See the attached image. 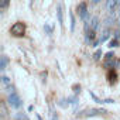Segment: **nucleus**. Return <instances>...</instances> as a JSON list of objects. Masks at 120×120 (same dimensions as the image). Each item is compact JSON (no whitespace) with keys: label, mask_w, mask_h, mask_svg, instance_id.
<instances>
[{"label":"nucleus","mask_w":120,"mask_h":120,"mask_svg":"<svg viewBox=\"0 0 120 120\" xmlns=\"http://www.w3.org/2000/svg\"><path fill=\"white\" fill-rule=\"evenodd\" d=\"M109 35H110V31H109V28H105L103 30V33H102V37H100V42H105L107 38H109Z\"/></svg>","instance_id":"obj_10"},{"label":"nucleus","mask_w":120,"mask_h":120,"mask_svg":"<svg viewBox=\"0 0 120 120\" xmlns=\"http://www.w3.org/2000/svg\"><path fill=\"white\" fill-rule=\"evenodd\" d=\"M98 26H99V19L98 17H92L90 19V30H96L98 28Z\"/></svg>","instance_id":"obj_9"},{"label":"nucleus","mask_w":120,"mask_h":120,"mask_svg":"<svg viewBox=\"0 0 120 120\" xmlns=\"http://www.w3.org/2000/svg\"><path fill=\"white\" fill-rule=\"evenodd\" d=\"M106 6H107V10L110 11V14H113L116 6H117V0H107L106 2Z\"/></svg>","instance_id":"obj_6"},{"label":"nucleus","mask_w":120,"mask_h":120,"mask_svg":"<svg viewBox=\"0 0 120 120\" xmlns=\"http://www.w3.org/2000/svg\"><path fill=\"white\" fill-rule=\"evenodd\" d=\"M56 17H58V23H59V26H64V19H62V9H61V4H58V7H56Z\"/></svg>","instance_id":"obj_7"},{"label":"nucleus","mask_w":120,"mask_h":120,"mask_svg":"<svg viewBox=\"0 0 120 120\" xmlns=\"http://www.w3.org/2000/svg\"><path fill=\"white\" fill-rule=\"evenodd\" d=\"M68 103L76 105V103H78V99H76V98H68Z\"/></svg>","instance_id":"obj_19"},{"label":"nucleus","mask_w":120,"mask_h":120,"mask_svg":"<svg viewBox=\"0 0 120 120\" xmlns=\"http://www.w3.org/2000/svg\"><path fill=\"white\" fill-rule=\"evenodd\" d=\"M99 2H100V0H92V3H93V4H98Z\"/></svg>","instance_id":"obj_22"},{"label":"nucleus","mask_w":120,"mask_h":120,"mask_svg":"<svg viewBox=\"0 0 120 120\" xmlns=\"http://www.w3.org/2000/svg\"><path fill=\"white\" fill-rule=\"evenodd\" d=\"M78 13H79V17L82 19V20H88L89 19V13H88V9H86V4L85 3H81L79 6H78Z\"/></svg>","instance_id":"obj_3"},{"label":"nucleus","mask_w":120,"mask_h":120,"mask_svg":"<svg viewBox=\"0 0 120 120\" xmlns=\"http://www.w3.org/2000/svg\"><path fill=\"white\" fill-rule=\"evenodd\" d=\"M31 6H33V0H30V7H31Z\"/></svg>","instance_id":"obj_24"},{"label":"nucleus","mask_w":120,"mask_h":120,"mask_svg":"<svg viewBox=\"0 0 120 120\" xmlns=\"http://www.w3.org/2000/svg\"><path fill=\"white\" fill-rule=\"evenodd\" d=\"M113 56H114L113 52H107V54H106V58H113Z\"/></svg>","instance_id":"obj_21"},{"label":"nucleus","mask_w":120,"mask_h":120,"mask_svg":"<svg viewBox=\"0 0 120 120\" xmlns=\"http://www.w3.org/2000/svg\"><path fill=\"white\" fill-rule=\"evenodd\" d=\"M37 119H38V120H42V117H41L40 114H37Z\"/></svg>","instance_id":"obj_23"},{"label":"nucleus","mask_w":120,"mask_h":120,"mask_svg":"<svg viewBox=\"0 0 120 120\" xmlns=\"http://www.w3.org/2000/svg\"><path fill=\"white\" fill-rule=\"evenodd\" d=\"M117 4H120V0H117Z\"/></svg>","instance_id":"obj_25"},{"label":"nucleus","mask_w":120,"mask_h":120,"mask_svg":"<svg viewBox=\"0 0 120 120\" xmlns=\"http://www.w3.org/2000/svg\"><path fill=\"white\" fill-rule=\"evenodd\" d=\"M9 105L11 107H14V109H19L21 106V100H20V98L16 93H10V96H9Z\"/></svg>","instance_id":"obj_2"},{"label":"nucleus","mask_w":120,"mask_h":120,"mask_svg":"<svg viewBox=\"0 0 120 120\" xmlns=\"http://www.w3.org/2000/svg\"><path fill=\"white\" fill-rule=\"evenodd\" d=\"M16 120H30L26 114H23V113H17V116H16Z\"/></svg>","instance_id":"obj_12"},{"label":"nucleus","mask_w":120,"mask_h":120,"mask_svg":"<svg viewBox=\"0 0 120 120\" xmlns=\"http://www.w3.org/2000/svg\"><path fill=\"white\" fill-rule=\"evenodd\" d=\"M117 44H119V42H117V38H114V40H112V41H110L109 47H110V48H113V47H117Z\"/></svg>","instance_id":"obj_16"},{"label":"nucleus","mask_w":120,"mask_h":120,"mask_svg":"<svg viewBox=\"0 0 120 120\" xmlns=\"http://www.w3.org/2000/svg\"><path fill=\"white\" fill-rule=\"evenodd\" d=\"M44 30H45V33H47V34H51V33H52V28H51V26H48V24H45V26H44Z\"/></svg>","instance_id":"obj_15"},{"label":"nucleus","mask_w":120,"mask_h":120,"mask_svg":"<svg viewBox=\"0 0 120 120\" xmlns=\"http://www.w3.org/2000/svg\"><path fill=\"white\" fill-rule=\"evenodd\" d=\"M103 65H105V68L112 69V68H114V67H119L120 62H119V61H114V58H106L105 62H103Z\"/></svg>","instance_id":"obj_5"},{"label":"nucleus","mask_w":120,"mask_h":120,"mask_svg":"<svg viewBox=\"0 0 120 120\" xmlns=\"http://www.w3.org/2000/svg\"><path fill=\"white\" fill-rule=\"evenodd\" d=\"M103 113H106V110H103V109H89V110H85L83 113H81V116L89 117V116H99Z\"/></svg>","instance_id":"obj_4"},{"label":"nucleus","mask_w":120,"mask_h":120,"mask_svg":"<svg viewBox=\"0 0 120 120\" xmlns=\"http://www.w3.org/2000/svg\"><path fill=\"white\" fill-rule=\"evenodd\" d=\"M10 33H11L13 35H16V37L24 35V33H26V26H24L23 23H16V24H14V26L11 27Z\"/></svg>","instance_id":"obj_1"},{"label":"nucleus","mask_w":120,"mask_h":120,"mask_svg":"<svg viewBox=\"0 0 120 120\" xmlns=\"http://www.w3.org/2000/svg\"><path fill=\"white\" fill-rule=\"evenodd\" d=\"M74 89H75V93H79V92H81V86H78V85H75Z\"/></svg>","instance_id":"obj_20"},{"label":"nucleus","mask_w":120,"mask_h":120,"mask_svg":"<svg viewBox=\"0 0 120 120\" xmlns=\"http://www.w3.org/2000/svg\"><path fill=\"white\" fill-rule=\"evenodd\" d=\"M109 81H110V82H114V81H116V74H114V72H110V74H109Z\"/></svg>","instance_id":"obj_17"},{"label":"nucleus","mask_w":120,"mask_h":120,"mask_svg":"<svg viewBox=\"0 0 120 120\" xmlns=\"http://www.w3.org/2000/svg\"><path fill=\"white\" fill-rule=\"evenodd\" d=\"M2 83H3V86H6V88H9L10 86V79L7 78V76H2Z\"/></svg>","instance_id":"obj_11"},{"label":"nucleus","mask_w":120,"mask_h":120,"mask_svg":"<svg viewBox=\"0 0 120 120\" xmlns=\"http://www.w3.org/2000/svg\"><path fill=\"white\" fill-rule=\"evenodd\" d=\"M9 2H10V0H0V7H2V9H6V7L9 6Z\"/></svg>","instance_id":"obj_14"},{"label":"nucleus","mask_w":120,"mask_h":120,"mask_svg":"<svg viewBox=\"0 0 120 120\" xmlns=\"http://www.w3.org/2000/svg\"><path fill=\"white\" fill-rule=\"evenodd\" d=\"M71 33H74V30H75V19H74V14L71 13Z\"/></svg>","instance_id":"obj_13"},{"label":"nucleus","mask_w":120,"mask_h":120,"mask_svg":"<svg viewBox=\"0 0 120 120\" xmlns=\"http://www.w3.org/2000/svg\"><path fill=\"white\" fill-rule=\"evenodd\" d=\"M7 62H9V59H7V56H6V55H2V56H0V69H2V71H4V69H6Z\"/></svg>","instance_id":"obj_8"},{"label":"nucleus","mask_w":120,"mask_h":120,"mask_svg":"<svg viewBox=\"0 0 120 120\" xmlns=\"http://www.w3.org/2000/svg\"><path fill=\"white\" fill-rule=\"evenodd\" d=\"M100 55H102V49H98V51L95 52L93 58H95V59H99V58H100Z\"/></svg>","instance_id":"obj_18"}]
</instances>
